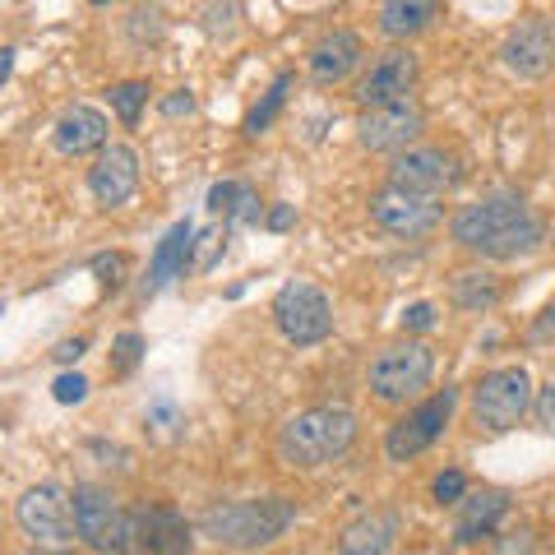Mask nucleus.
Returning a JSON list of instances; mask_svg holds the SVG:
<instances>
[{"instance_id":"obj_6","label":"nucleus","mask_w":555,"mask_h":555,"mask_svg":"<svg viewBox=\"0 0 555 555\" xmlns=\"http://www.w3.org/2000/svg\"><path fill=\"white\" fill-rule=\"evenodd\" d=\"M436 379V352L416 338L379 347L371 361V393L379 403H412Z\"/></svg>"},{"instance_id":"obj_17","label":"nucleus","mask_w":555,"mask_h":555,"mask_svg":"<svg viewBox=\"0 0 555 555\" xmlns=\"http://www.w3.org/2000/svg\"><path fill=\"white\" fill-rule=\"evenodd\" d=\"M310 79L320 83V89H328V83H343L352 69L361 65V38L352 28H334V33H324V38L310 47Z\"/></svg>"},{"instance_id":"obj_27","label":"nucleus","mask_w":555,"mask_h":555,"mask_svg":"<svg viewBox=\"0 0 555 555\" xmlns=\"http://www.w3.org/2000/svg\"><path fill=\"white\" fill-rule=\"evenodd\" d=\"M139 357H144V338H139V334H120L112 343V375H130L139 366Z\"/></svg>"},{"instance_id":"obj_21","label":"nucleus","mask_w":555,"mask_h":555,"mask_svg":"<svg viewBox=\"0 0 555 555\" xmlns=\"http://www.w3.org/2000/svg\"><path fill=\"white\" fill-rule=\"evenodd\" d=\"M509 514V495L505 491H467L459 500V528H454V542L467 546V542H481V537H491L495 524Z\"/></svg>"},{"instance_id":"obj_30","label":"nucleus","mask_w":555,"mask_h":555,"mask_svg":"<svg viewBox=\"0 0 555 555\" xmlns=\"http://www.w3.org/2000/svg\"><path fill=\"white\" fill-rule=\"evenodd\" d=\"M51 398H56V403H83V398H89V379H83L79 371H65V375H56V385H51Z\"/></svg>"},{"instance_id":"obj_38","label":"nucleus","mask_w":555,"mask_h":555,"mask_svg":"<svg viewBox=\"0 0 555 555\" xmlns=\"http://www.w3.org/2000/svg\"><path fill=\"white\" fill-rule=\"evenodd\" d=\"M195 112V93L190 89H177L171 98H163V116H190Z\"/></svg>"},{"instance_id":"obj_5","label":"nucleus","mask_w":555,"mask_h":555,"mask_svg":"<svg viewBox=\"0 0 555 555\" xmlns=\"http://www.w3.org/2000/svg\"><path fill=\"white\" fill-rule=\"evenodd\" d=\"M532 408V375L524 366H495L473 389V422L486 436H509Z\"/></svg>"},{"instance_id":"obj_37","label":"nucleus","mask_w":555,"mask_h":555,"mask_svg":"<svg viewBox=\"0 0 555 555\" xmlns=\"http://www.w3.org/2000/svg\"><path fill=\"white\" fill-rule=\"evenodd\" d=\"M292 222H297V204H273L269 214H264V228L269 232H287Z\"/></svg>"},{"instance_id":"obj_25","label":"nucleus","mask_w":555,"mask_h":555,"mask_svg":"<svg viewBox=\"0 0 555 555\" xmlns=\"http://www.w3.org/2000/svg\"><path fill=\"white\" fill-rule=\"evenodd\" d=\"M107 98H112V107H116V116L126 120V126H139V116H144V102H149V83L144 79H126V83H116Z\"/></svg>"},{"instance_id":"obj_12","label":"nucleus","mask_w":555,"mask_h":555,"mask_svg":"<svg viewBox=\"0 0 555 555\" xmlns=\"http://www.w3.org/2000/svg\"><path fill=\"white\" fill-rule=\"evenodd\" d=\"M426 130V112L416 98L385 102V107H366L357 120V139L371 153H403L416 144V134Z\"/></svg>"},{"instance_id":"obj_18","label":"nucleus","mask_w":555,"mask_h":555,"mask_svg":"<svg viewBox=\"0 0 555 555\" xmlns=\"http://www.w3.org/2000/svg\"><path fill=\"white\" fill-rule=\"evenodd\" d=\"M51 139H56V149L65 153V158H83V153H102L107 149V116H102L98 107H89V102H75V107H65L56 130H51Z\"/></svg>"},{"instance_id":"obj_33","label":"nucleus","mask_w":555,"mask_h":555,"mask_svg":"<svg viewBox=\"0 0 555 555\" xmlns=\"http://www.w3.org/2000/svg\"><path fill=\"white\" fill-rule=\"evenodd\" d=\"M426 328H436V306L430 301H416L403 310V334H426Z\"/></svg>"},{"instance_id":"obj_1","label":"nucleus","mask_w":555,"mask_h":555,"mask_svg":"<svg viewBox=\"0 0 555 555\" xmlns=\"http://www.w3.org/2000/svg\"><path fill=\"white\" fill-rule=\"evenodd\" d=\"M449 236L481 259H518V255H532L546 241V222L532 214L528 199L486 195L477 204L459 208L454 222H449Z\"/></svg>"},{"instance_id":"obj_42","label":"nucleus","mask_w":555,"mask_h":555,"mask_svg":"<svg viewBox=\"0 0 555 555\" xmlns=\"http://www.w3.org/2000/svg\"><path fill=\"white\" fill-rule=\"evenodd\" d=\"M0 315H5V301H0Z\"/></svg>"},{"instance_id":"obj_39","label":"nucleus","mask_w":555,"mask_h":555,"mask_svg":"<svg viewBox=\"0 0 555 555\" xmlns=\"http://www.w3.org/2000/svg\"><path fill=\"white\" fill-rule=\"evenodd\" d=\"M83 347H89V338H75V343H61V347H56V352H51V357H56V361H65V366H69V361H79V357H83Z\"/></svg>"},{"instance_id":"obj_31","label":"nucleus","mask_w":555,"mask_h":555,"mask_svg":"<svg viewBox=\"0 0 555 555\" xmlns=\"http://www.w3.org/2000/svg\"><path fill=\"white\" fill-rule=\"evenodd\" d=\"M430 495L440 500V505H459V500L467 495V477L459 473V467H449V473L436 477V486H430Z\"/></svg>"},{"instance_id":"obj_10","label":"nucleus","mask_w":555,"mask_h":555,"mask_svg":"<svg viewBox=\"0 0 555 555\" xmlns=\"http://www.w3.org/2000/svg\"><path fill=\"white\" fill-rule=\"evenodd\" d=\"M454 403H459V393L444 389L436 398H426V403H416L408 416H398V422L389 426V436H385V454L393 463H408L416 454H426V449L444 436L449 416H454Z\"/></svg>"},{"instance_id":"obj_32","label":"nucleus","mask_w":555,"mask_h":555,"mask_svg":"<svg viewBox=\"0 0 555 555\" xmlns=\"http://www.w3.org/2000/svg\"><path fill=\"white\" fill-rule=\"evenodd\" d=\"M232 222H241V228H255V222H264V204H259V195L246 185L241 190V199H236V214H232Z\"/></svg>"},{"instance_id":"obj_15","label":"nucleus","mask_w":555,"mask_h":555,"mask_svg":"<svg viewBox=\"0 0 555 555\" xmlns=\"http://www.w3.org/2000/svg\"><path fill=\"white\" fill-rule=\"evenodd\" d=\"M454 181H459V167L444 149L412 144L403 153H393V163H389V185L412 190V195H444Z\"/></svg>"},{"instance_id":"obj_7","label":"nucleus","mask_w":555,"mask_h":555,"mask_svg":"<svg viewBox=\"0 0 555 555\" xmlns=\"http://www.w3.org/2000/svg\"><path fill=\"white\" fill-rule=\"evenodd\" d=\"M273 324L287 343L315 347V343H324L328 334H334V306H328V297L315 283L292 278V283H283L278 297H273Z\"/></svg>"},{"instance_id":"obj_2","label":"nucleus","mask_w":555,"mask_h":555,"mask_svg":"<svg viewBox=\"0 0 555 555\" xmlns=\"http://www.w3.org/2000/svg\"><path fill=\"white\" fill-rule=\"evenodd\" d=\"M297 524V505L287 495H255V500H214L199 514V532L218 546L232 551H259L278 542Z\"/></svg>"},{"instance_id":"obj_16","label":"nucleus","mask_w":555,"mask_h":555,"mask_svg":"<svg viewBox=\"0 0 555 555\" xmlns=\"http://www.w3.org/2000/svg\"><path fill=\"white\" fill-rule=\"evenodd\" d=\"M134 190H139V153L130 144H107L89 167V195L102 208H120L130 204Z\"/></svg>"},{"instance_id":"obj_41","label":"nucleus","mask_w":555,"mask_h":555,"mask_svg":"<svg viewBox=\"0 0 555 555\" xmlns=\"http://www.w3.org/2000/svg\"><path fill=\"white\" fill-rule=\"evenodd\" d=\"M93 5H112V0H93Z\"/></svg>"},{"instance_id":"obj_34","label":"nucleus","mask_w":555,"mask_h":555,"mask_svg":"<svg viewBox=\"0 0 555 555\" xmlns=\"http://www.w3.org/2000/svg\"><path fill=\"white\" fill-rule=\"evenodd\" d=\"M126 264H130L126 255H98L93 259V269L102 273V287H120V283H126Z\"/></svg>"},{"instance_id":"obj_24","label":"nucleus","mask_w":555,"mask_h":555,"mask_svg":"<svg viewBox=\"0 0 555 555\" xmlns=\"http://www.w3.org/2000/svg\"><path fill=\"white\" fill-rule=\"evenodd\" d=\"M287 89H292V75H278L273 83H269V93L255 102L250 107V116H246V134H264L273 120H278V112H283V102H287Z\"/></svg>"},{"instance_id":"obj_9","label":"nucleus","mask_w":555,"mask_h":555,"mask_svg":"<svg viewBox=\"0 0 555 555\" xmlns=\"http://www.w3.org/2000/svg\"><path fill=\"white\" fill-rule=\"evenodd\" d=\"M195 537L181 509L171 505H134L126 509V555H190Z\"/></svg>"},{"instance_id":"obj_3","label":"nucleus","mask_w":555,"mask_h":555,"mask_svg":"<svg viewBox=\"0 0 555 555\" xmlns=\"http://www.w3.org/2000/svg\"><path fill=\"white\" fill-rule=\"evenodd\" d=\"M357 412L347 403H320L287 416L278 430V459L287 467H324L357 444Z\"/></svg>"},{"instance_id":"obj_28","label":"nucleus","mask_w":555,"mask_h":555,"mask_svg":"<svg viewBox=\"0 0 555 555\" xmlns=\"http://www.w3.org/2000/svg\"><path fill=\"white\" fill-rule=\"evenodd\" d=\"M241 190H246V181H218L214 190H208V214H218L222 222H232Z\"/></svg>"},{"instance_id":"obj_4","label":"nucleus","mask_w":555,"mask_h":555,"mask_svg":"<svg viewBox=\"0 0 555 555\" xmlns=\"http://www.w3.org/2000/svg\"><path fill=\"white\" fill-rule=\"evenodd\" d=\"M14 524H20V532L47 555H61V551H69L79 542L75 537V509H69V491L56 486V481L28 486V491L20 495V505H14Z\"/></svg>"},{"instance_id":"obj_8","label":"nucleus","mask_w":555,"mask_h":555,"mask_svg":"<svg viewBox=\"0 0 555 555\" xmlns=\"http://www.w3.org/2000/svg\"><path fill=\"white\" fill-rule=\"evenodd\" d=\"M69 509H75V537L79 546L93 555H126V509L107 486L83 481L69 491Z\"/></svg>"},{"instance_id":"obj_29","label":"nucleus","mask_w":555,"mask_h":555,"mask_svg":"<svg viewBox=\"0 0 555 555\" xmlns=\"http://www.w3.org/2000/svg\"><path fill=\"white\" fill-rule=\"evenodd\" d=\"M149 426L158 430V436H181V426H185V416L181 408L171 403V398H158V403L149 408Z\"/></svg>"},{"instance_id":"obj_20","label":"nucleus","mask_w":555,"mask_h":555,"mask_svg":"<svg viewBox=\"0 0 555 555\" xmlns=\"http://www.w3.org/2000/svg\"><path fill=\"white\" fill-rule=\"evenodd\" d=\"M393 542H398V514L371 509L338 532V555H389Z\"/></svg>"},{"instance_id":"obj_11","label":"nucleus","mask_w":555,"mask_h":555,"mask_svg":"<svg viewBox=\"0 0 555 555\" xmlns=\"http://www.w3.org/2000/svg\"><path fill=\"white\" fill-rule=\"evenodd\" d=\"M371 222L379 232H389V236L416 241V236H430L440 228L444 208L436 204V195H412V190L385 185L379 195H371Z\"/></svg>"},{"instance_id":"obj_36","label":"nucleus","mask_w":555,"mask_h":555,"mask_svg":"<svg viewBox=\"0 0 555 555\" xmlns=\"http://www.w3.org/2000/svg\"><path fill=\"white\" fill-rule=\"evenodd\" d=\"M528 338L537 343V347H542V343H555V301L542 310V315H537L532 320V328H528Z\"/></svg>"},{"instance_id":"obj_40","label":"nucleus","mask_w":555,"mask_h":555,"mask_svg":"<svg viewBox=\"0 0 555 555\" xmlns=\"http://www.w3.org/2000/svg\"><path fill=\"white\" fill-rule=\"evenodd\" d=\"M14 75V47H0V83Z\"/></svg>"},{"instance_id":"obj_13","label":"nucleus","mask_w":555,"mask_h":555,"mask_svg":"<svg viewBox=\"0 0 555 555\" xmlns=\"http://www.w3.org/2000/svg\"><path fill=\"white\" fill-rule=\"evenodd\" d=\"M500 61H505L518 79H542L555 69V24L546 14H528L509 28L505 47H500Z\"/></svg>"},{"instance_id":"obj_19","label":"nucleus","mask_w":555,"mask_h":555,"mask_svg":"<svg viewBox=\"0 0 555 555\" xmlns=\"http://www.w3.org/2000/svg\"><path fill=\"white\" fill-rule=\"evenodd\" d=\"M195 264V228L181 218V222H171L167 236L158 241V250H153L149 259V283L144 292L153 297V292H163L167 283H177V278H185V269Z\"/></svg>"},{"instance_id":"obj_35","label":"nucleus","mask_w":555,"mask_h":555,"mask_svg":"<svg viewBox=\"0 0 555 555\" xmlns=\"http://www.w3.org/2000/svg\"><path fill=\"white\" fill-rule=\"evenodd\" d=\"M532 412H537V426L551 430V436H555V379H551V385H546L542 393L532 398Z\"/></svg>"},{"instance_id":"obj_23","label":"nucleus","mask_w":555,"mask_h":555,"mask_svg":"<svg viewBox=\"0 0 555 555\" xmlns=\"http://www.w3.org/2000/svg\"><path fill=\"white\" fill-rule=\"evenodd\" d=\"M449 301L459 310H467V315H481V310H491L500 301V278L486 273V269H467L449 283Z\"/></svg>"},{"instance_id":"obj_26","label":"nucleus","mask_w":555,"mask_h":555,"mask_svg":"<svg viewBox=\"0 0 555 555\" xmlns=\"http://www.w3.org/2000/svg\"><path fill=\"white\" fill-rule=\"evenodd\" d=\"M228 250V228H208V232H199L195 236V264L190 269H199V273H208L218 264V255Z\"/></svg>"},{"instance_id":"obj_14","label":"nucleus","mask_w":555,"mask_h":555,"mask_svg":"<svg viewBox=\"0 0 555 555\" xmlns=\"http://www.w3.org/2000/svg\"><path fill=\"white\" fill-rule=\"evenodd\" d=\"M416 75H422V65H416L412 51L408 47H389L385 56H375V65L357 79L352 98L361 102V112H366V107H385V102H403L416 89Z\"/></svg>"},{"instance_id":"obj_22","label":"nucleus","mask_w":555,"mask_h":555,"mask_svg":"<svg viewBox=\"0 0 555 555\" xmlns=\"http://www.w3.org/2000/svg\"><path fill=\"white\" fill-rule=\"evenodd\" d=\"M436 14H440V0H385L379 5V33L393 42H408L436 24Z\"/></svg>"}]
</instances>
